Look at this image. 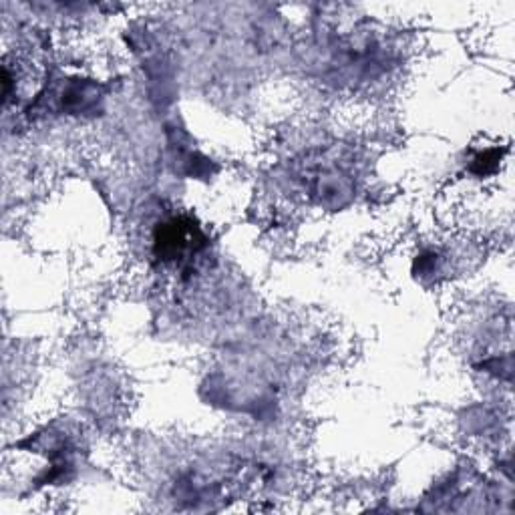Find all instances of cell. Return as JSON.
I'll use <instances>...</instances> for the list:
<instances>
[{"mask_svg":"<svg viewBox=\"0 0 515 515\" xmlns=\"http://www.w3.org/2000/svg\"><path fill=\"white\" fill-rule=\"evenodd\" d=\"M200 232L194 230L192 224H186L184 220H174L161 228V238L157 240V250L163 258L178 260L186 254L196 252Z\"/></svg>","mask_w":515,"mask_h":515,"instance_id":"6da1fadb","label":"cell"}]
</instances>
